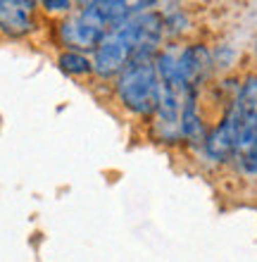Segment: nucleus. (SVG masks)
<instances>
[{
	"mask_svg": "<svg viewBox=\"0 0 257 262\" xmlns=\"http://www.w3.org/2000/svg\"><path fill=\"white\" fill-rule=\"evenodd\" d=\"M119 103L133 115H153L160 103V79L153 62H131L117 79Z\"/></svg>",
	"mask_w": 257,
	"mask_h": 262,
	"instance_id": "1",
	"label": "nucleus"
},
{
	"mask_svg": "<svg viewBox=\"0 0 257 262\" xmlns=\"http://www.w3.org/2000/svg\"><path fill=\"white\" fill-rule=\"evenodd\" d=\"M205 155L215 162H229L231 158H236L238 152V115L233 110V105L229 112L222 117V122L205 136Z\"/></svg>",
	"mask_w": 257,
	"mask_h": 262,
	"instance_id": "4",
	"label": "nucleus"
},
{
	"mask_svg": "<svg viewBox=\"0 0 257 262\" xmlns=\"http://www.w3.org/2000/svg\"><path fill=\"white\" fill-rule=\"evenodd\" d=\"M176 69H179V79L186 86V91H193L198 83L207 79L209 69H212V55L200 43L188 46L176 55Z\"/></svg>",
	"mask_w": 257,
	"mask_h": 262,
	"instance_id": "5",
	"label": "nucleus"
},
{
	"mask_svg": "<svg viewBox=\"0 0 257 262\" xmlns=\"http://www.w3.org/2000/svg\"><path fill=\"white\" fill-rule=\"evenodd\" d=\"M236 162H238V169H241L243 174H248V177H255V174H257V148L243 152V155H238Z\"/></svg>",
	"mask_w": 257,
	"mask_h": 262,
	"instance_id": "10",
	"label": "nucleus"
},
{
	"mask_svg": "<svg viewBox=\"0 0 257 262\" xmlns=\"http://www.w3.org/2000/svg\"><path fill=\"white\" fill-rule=\"evenodd\" d=\"M181 136L191 141V143H205V124L202 117L198 115V105H195V91H186L183 105H181Z\"/></svg>",
	"mask_w": 257,
	"mask_h": 262,
	"instance_id": "8",
	"label": "nucleus"
},
{
	"mask_svg": "<svg viewBox=\"0 0 257 262\" xmlns=\"http://www.w3.org/2000/svg\"><path fill=\"white\" fill-rule=\"evenodd\" d=\"M255 55H257V46H255Z\"/></svg>",
	"mask_w": 257,
	"mask_h": 262,
	"instance_id": "12",
	"label": "nucleus"
},
{
	"mask_svg": "<svg viewBox=\"0 0 257 262\" xmlns=\"http://www.w3.org/2000/svg\"><path fill=\"white\" fill-rule=\"evenodd\" d=\"M60 36H62L64 46H69L72 50L79 48V50H88L93 48L96 50L100 46L107 31L100 29L98 24H93L90 19H86L84 14L79 12L77 17H72V19H64L62 27H60Z\"/></svg>",
	"mask_w": 257,
	"mask_h": 262,
	"instance_id": "6",
	"label": "nucleus"
},
{
	"mask_svg": "<svg viewBox=\"0 0 257 262\" xmlns=\"http://www.w3.org/2000/svg\"><path fill=\"white\" fill-rule=\"evenodd\" d=\"M131 60H133V48L124 41V36L119 31H112L93 50V72L98 76H103V79H110L114 74H122Z\"/></svg>",
	"mask_w": 257,
	"mask_h": 262,
	"instance_id": "3",
	"label": "nucleus"
},
{
	"mask_svg": "<svg viewBox=\"0 0 257 262\" xmlns=\"http://www.w3.org/2000/svg\"><path fill=\"white\" fill-rule=\"evenodd\" d=\"M36 3L31 0H0V29L10 36H24L34 29L31 10Z\"/></svg>",
	"mask_w": 257,
	"mask_h": 262,
	"instance_id": "7",
	"label": "nucleus"
},
{
	"mask_svg": "<svg viewBox=\"0 0 257 262\" xmlns=\"http://www.w3.org/2000/svg\"><path fill=\"white\" fill-rule=\"evenodd\" d=\"M57 64L72 76H84V74H90V72H93V62H90L86 55L77 53V50H67V53H62L60 60H57Z\"/></svg>",
	"mask_w": 257,
	"mask_h": 262,
	"instance_id": "9",
	"label": "nucleus"
},
{
	"mask_svg": "<svg viewBox=\"0 0 257 262\" xmlns=\"http://www.w3.org/2000/svg\"><path fill=\"white\" fill-rule=\"evenodd\" d=\"M233 110L238 115V155L257 148V76H245L243 86L233 100Z\"/></svg>",
	"mask_w": 257,
	"mask_h": 262,
	"instance_id": "2",
	"label": "nucleus"
},
{
	"mask_svg": "<svg viewBox=\"0 0 257 262\" xmlns=\"http://www.w3.org/2000/svg\"><path fill=\"white\" fill-rule=\"evenodd\" d=\"M43 5L48 7V10H69L72 3L69 0H45Z\"/></svg>",
	"mask_w": 257,
	"mask_h": 262,
	"instance_id": "11",
	"label": "nucleus"
}]
</instances>
